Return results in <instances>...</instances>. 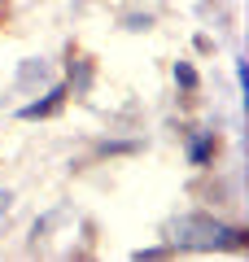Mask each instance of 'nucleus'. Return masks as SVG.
Masks as SVG:
<instances>
[{"label":"nucleus","instance_id":"nucleus-1","mask_svg":"<svg viewBox=\"0 0 249 262\" xmlns=\"http://www.w3.org/2000/svg\"><path fill=\"white\" fill-rule=\"evenodd\" d=\"M166 232L175 249H240L245 245V227L219 223L210 214H179Z\"/></svg>","mask_w":249,"mask_h":262},{"label":"nucleus","instance_id":"nucleus-2","mask_svg":"<svg viewBox=\"0 0 249 262\" xmlns=\"http://www.w3.org/2000/svg\"><path fill=\"white\" fill-rule=\"evenodd\" d=\"M66 92H70L66 83H48L39 101H31V105H22V110H18V118H27V122H35V118H53V114L66 105Z\"/></svg>","mask_w":249,"mask_h":262},{"label":"nucleus","instance_id":"nucleus-3","mask_svg":"<svg viewBox=\"0 0 249 262\" xmlns=\"http://www.w3.org/2000/svg\"><path fill=\"white\" fill-rule=\"evenodd\" d=\"M48 83H57V75H53V66L48 61H22L18 66V92H31V88H48Z\"/></svg>","mask_w":249,"mask_h":262},{"label":"nucleus","instance_id":"nucleus-4","mask_svg":"<svg viewBox=\"0 0 249 262\" xmlns=\"http://www.w3.org/2000/svg\"><path fill=\"white\" fill-rule=\"evenodd\" d=\"M214 149H219V140H214L210 131H193V136H188V162H193V166H205V162L214 158Z\"/></svg>","mask_w":249,"mask_h":262},{"label":"nucleus","instance_id":"nucleus-5","mask_svg":"<svg viewBox=\"0 0 249 262\" xmlns=\"http://www.w3.org/2000/svg\"><path fill=\"white\" fill-rule=\"evenodd\" d=\"M175 83L184 88V92H197V83H201V79H197V70L188 61H175Z\"/></svg>","mask_w":249,"mask_h":262}]
</instances>
